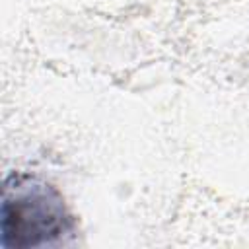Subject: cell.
<instances>
[{
  "label": "cell",
  "mask_w": 249,
  "mask_h": 249,
  "mask_svg": "<svg viewBox=\"0 0 249 249\" xmlns=\"http://www.w3.org/2000/svg\"><path fill=\"white\" fill-rule=\"evenodd\" d=\"M72 220L60 195L29 177L12 175L4 183L2 243L25 249L58 241L70 231Z\"/></svg>",
  "instance_id": "6da1fadb"
}]
</instances>
